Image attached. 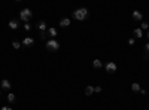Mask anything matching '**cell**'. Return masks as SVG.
Here are the masks:
<instances>
[{
	"mask_svg": "<svg viewBox=\"0 0 149 110\" xmlns=\"http://www.w3.org/2000/svg\"><path fill=\"white\" fill-rule=\"evenodd\" d=\"M149 28V22L148 21H142V24H140V30L143 31V30H148Z\"/></svg>",
	"mask_w": 149,
	"mask_h": 110,
	"instance_id": "obj_17",
	"label": "cell"
},
{
	"mask_svg": "<svg viewBox=\"0 0 149 110\" xmlns=\"http://www.w3.org/2000/svg\"><path fill=\"white\" fill-rule=\"evenodd\" d=\"M133 19L134 21H142L143 19V14H142L140 10H134L133 12Z\"/></svg>",
	"mask_w": 149,
	"mask_h": 110,
	"instance_id": "obj_5",
	"label": "cell"
},
{
	"mask_svg": "<svg viewBox=\"0 0 149 110\" xmlns=\"http://www.w3.org/2000/svg\"><path fill=\"white\" fill-rule=\"evenodd\" d=\"M146 37H148V39H149V31H148V33H146Z\"/></svg>",
	"mask_w": 149,
	"mask_h": 110,
	"instance_id": "obj_26",
	"label": "cell"
},
{
	"mask_svg": "<svg viewBox=\"0 0 149 110\" xmlns=\"http://www.w3.org/2000/svg\"><path fill=\"white\" fill-rule=\"evenodd\" d=\"M105 68H106V71H107V73H115L118 67H116V64H115L113 61H109V63L105 66Z\"/></svg>",
	"mask_w": 149,
	"mask_h": 110,
	"instance_id": "obj_4",
	"label": "cell"
},
{
	"mask_svg": "<svg viewBox=\"0 0 149 110\" xmlns=\"http://www.w3.org/2000/svg\"><path fill=\"white\" fill-rule=\"evenodd\" d=\"M8 101L10 103V104H14V103L17 101V97H15V94H8Z\"/></svg>",
	"mask_w": 149,
	"mask_h": 110,
	"instance_id": "obj_10",
	"label": "cell"
},
{
	"mask_svg": "<svg viewBox=\"0 0 149 110\" xmlns=\"http://www.w3.org/2000/svg\"><path fill=\"white\" fill-rule=\"evenodd\" d=\"M30 28H31V26H30L28 22H26V24H24V30H26V31H28Z\"/></svg>",
	"mask_w": 149,
	"mask_h": 110,
	"instance_id": "obj_20",
	"label": "cell"
},
{
	"mask_svg": "<svg viewBox=\"0 0 149 110\" xmlns=\"http://www.w3.org/2000/svg\"><path fill=\"white\" fill-rule=\"evenodd\" d=\"M31 10L28 8H26V9H22L21 12H19V18H21V21H24V22H28V19L31 18Z\"/></svg>",
	"mask_w": 149,
	"mask_h": 110,
	"instance_id": "obj_3",
	"label": "cell"
},
{
	"mask_svg": "<svg viewBox=\"0 0 149 110\" xmlns=\"http://www.w3.org/2000/svg\"><path fill=\"white\" fill-rule=\"evenodd\" d=\"M0 110H12V107H2Z\"/></svg>",
	"mask_w": 149,
	"mask_h": 110,
	"instance_id": "obj_25",
	"label": "cell"
},
{
	"mask_svg": "<svg viewBox=\"0 0 149 110\" xmlns=\"http://www.w3.org/2000/svg\"><path fill=\"white\" fill-rule=\"evenodd\" d=\"M12 46H14L15 49H19V48H21V43L19 42H12Z\"/></svg>",
	"mask_w": 149,
	"mask_h": 110,
	"instance_id": "obj_18",
	"label": "cell"
},
{
	"mask_svg": "<svg viewBox=\"0 0 149 110\" xmlns=\"http://www.w3.org/2000/svg\"><path fill=\"white\" fill-rule=\"evenodd\" d=\"M101 66H103V64H101V61H100V59H94V61H93V67H94V68H100Z\"/></svg>",
	"mask_w": 149,
	"mask_h": 110,
	"instance_id": "obj_15",
	"label": "cell"
},
{
	"mask_svg": "<svg viewBox=\"0 0 149 110\" xmlns=\"http://www.w3.org/2000/svg\"><path fill=\"white\" fill-rule=\"evenodd\" d=\"M94 92H101V86H96V88H94Z\"/></svg>",
	"mask_w": 149,
	"mask_h": 110,
	"instance_id": "obj_21",
	"label": "cell"
},
{
	"mask_svg": "<svg viewBox=\"0 0 149 110\" xmlns=\"http://www.w3.org/2000/svg\"><path fill=\"white\" fill-rule=\"evenodd\" d=\"M58 48H60V43L58 40H55V39H51V40H48L46 42V49L48 51H58Z\"/></svg>",
	"mask_w": 149,
	"mask_h": 110,
	"instance_id": "obj_2",
	"label": "cell"
},
{
	"mask_svg": "<svg viewBox=\"0 0 149 110\" xmlns=\"http://www.w3.org/2000/svg\"><path fill=\"white\" fill-rule=\"evenodd\" d=\"M142 88H140V85L139 83H131V91H134V92H139Z\"/></svg>",
	"mask_w": 149,
	"mask_h": 110,
	"instance_id": "obj_16",
	"label": "cell"
},
{
	"mask_svg": "<svg viewBox=\"0 0 149 110\" xmlns=\"http://www.w3.org/2000/svg\"><path fill=\"white\" fill-rule=\"evenodd\" d=\"M128 45H134V39H130L128 40Z\"/></svg>",
	"mask_w": 149,
	"mask_h": 110,
	"instance_id": "obj_24",
	"label": "cell"
},
{
	"mask_svg": "<svg viewBox=\"0 0 149 110\" xmlns=\"http://www.w3.org/2000/svg\"><path fill=\"white\" fill-rule=\"evenodd\" d=\"M139 92H140L142 95H146V89H140V91H139Z\"/></svg>",
	"mask_w": 149,
	"mask_h": 110,
	"instance_id": "obj_22",
	"label": "cell"
},
{
	"mask_svg": "<svg viewBox=\"0 0 149 110\" xmlns=\"http://www.w3.org/2000/svg\"><path fill=\"white\" fill-rule=\"evenodd\" d=\"M10 86H12V85H10V82H9L8 79H3V80H2V88H3V89H10Z\"/></svg>",
	"mask_w": 149,
	"mask_h": 110,
	"instance_id": "obj_8",
	"label": "cell"
},
{
	"mask_svg": "<svg viewBox=\"0 0 149 110\" xmlns=\"http://www.w3.org/2000/svg\"><path fill=\"white\" fill-rule=\"evenodd\" d=\"M22 45H24V46H33V45H35V39H33V37H26V39L22 40Z\"/></svg>",
	"mask_w": 149,
	"mask_h": 110,
	"instance_id": "obj_6",
	"label": "cell"
},
{
	"mask_svg": "<svg viewBox=\"0 0 149 110\" xmlns=\"http://www.w3.org/2000/svg\"><path fill=\"white\" fill-rule=\"evenodd\" d=\"M134 36L137 39H140V37H143V31H142L140 28H134Z\"/></svg>",
	"mask_w": 149,
	"mask_h": 110,
	"instance_id": "obj_13",
	"label": "cell"
},
{
	"mask_svg": "<svg viewBox=\"0 0 149 110\" xmlns=\"http://www.w3.org/2000/svg\"><path fill=\"white\" fill-rule=\"evenodd\" d=\"M145 49H146V52L149 54V43H146V45H145Z\"/></svg>",
	"mask_w": 149,
	"mask_h": 110,
	"instance_id": "obj_23",
	"label": "cell"
},
{
	"mask_svg": "<svg viewBox=\"0 0 149 110\" xmlns=\"http://www.w3.org/2000/svg\"><path fill=\"white\" fill-rule=\"evenodd\" d=\"M48 34L51 36V39H54V37L57 36V30H55L54 27H51V28H48Z\"/></svg>",
	"mask_w": 149,
	"mask_h": 110,
	"instance_id": "obj_11",
	"label": "cell"
},
{
	"mask_svg": "<svg viewBox=\"0 0 149 110\" xmlns=\"http://www.w3.org/2000/svg\"><path fill=\"white\" fill-rule=\"evenodd\" d=\"M9 27H10L12 30H17V28H18V21H15V19L9 21Z\"/></svg>",
	"mask_w": 149,
	"mask_h": 110,
	"instance_id": "obj_12",
	"label": "cell"
},
{
	"mask_svg": "<svg viewBox=\"0 0 149 110\" xmlns=\"http://www.w3.org/2000/svg\"><path fill=\"white\" fill-rule=\"evenodd\" d=\"M36 27H37V30H40V31H46V22H45V21L37 22V24H36Z\"/></svg>",
	"mask_w": 149,
	"mask_h": 110,
	"instance_id": "obj_7",
	"label": "cell"
},
{
	"mask_svg": "<svg viewBox=\"0 0 149 110\" xmlns=\"http://www.w3.org/2000/svg\"><path fill=\"white\" fill-rule=\"evenodd\" d=\"M94 94V86H87L85 88V95H93Z\"/></svg>",
	"mask_w": 149,
	"mask_h": 110,
	"instance_id": "obj_14",
	"label": "cell"
},
{
	"mask_svg": "<svg viewBox=\"0 0 149 110\" xmlns=\"http://www.w3.org/2000/svg\"><path fill=\"white\" fill-rule=\"evenodd\" d=\"M46 37H48V33H46V31H40V39H42V40H45Z\"/></svg>",
	"mask_w": 149,
	"mask_h": 110,
	"instance_id": "obj_19",
	"label": "cell"
},
{
	"mask_svg": "<svg viewBox=\"0 0 149 110\" xmlns=\"http://www.w3.org/2000/svg\"><path fill=\"white\" fill-rule=\"evenodd\" d=\"M70 26V19L69 18H63L60 21V27H69Z\"/></svg>",
	"mask_w": 149,
	"mask_h": 110,
	"instance_id": "obj_9",
	"label": "cell"
},
{
	"mask_svg": "<svg viewBox=\"0 0 149 110\" xmlns=\"http://www.w3.org/2000/svg\"><path fill=\"white\" fill-rule=\"evenodd\" d=\"M88 15H89V14H88L87 8H79V9H76V10L73 12V18L78 19V21H84V19H87Z\"/></svg>",
	"mask_w": 149,
	"mask_h": 110,
	"instance_id": "obj_1",
	"label": "cell"
}]
</instances>
